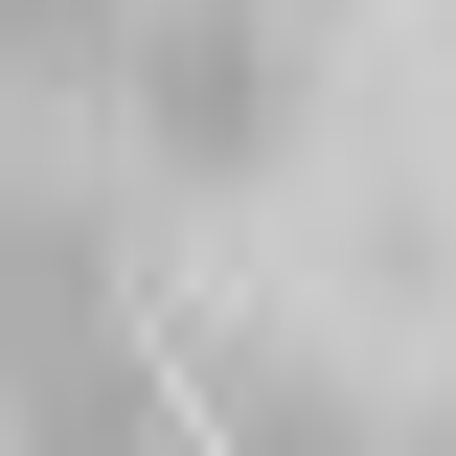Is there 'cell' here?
Wrapping results in <instances>:
<instances>
[{
	"instance_id": "6da1fadb",
	"label": "cell",
	"mask_w": 456,
	"mask_h": 456,
	"mask_svg": "<svg viewBox=\"0 0 456 456\" xmlns=\"http://www.w3.org/2000/svg\"><path fill=\"white\" fill-rule=\"evenodd\" d=\"M114 92H137L160 183H251L274 114H297V46L251 23V0H137V23H114Z\"/></svg>"
},
{
	"instance_id": "7a4b0ae2",
	"label": "cell",
	"mask_w": 456,
	"mask_h": 456,
	"mask_svg": "<svg viewBox=\"0 0 456 456\" xmlns=\"http://www.w3.org/2000/svg\"><path fill=\"white\" fill-rule=\"evenodd\" d=\"M160 411H183L206 456H365V388H342L320 342H274V320H206V342L160 365Z\"/></svg>"
},
{
	"instance_id": "3957f363",
	"label": "cell",
	"mask_w": 456,
	"mask_h": 456,
	"mask_svg": "<svg viewBox=\"0 0 456 456\" xmlns=\"http://www.w3.org/2000/svg\"><path fill=\"white\" fill-rule=\"evenodd\" d=\"M0 456H183L160 342H137V320H92V342H46V365H0Z\"/></svg>"
},
{
	"instance_id": "277c9868",
	"label": "cell",
	"mask_w": 456,
	"mask_h": 456,
	"mask_svg": "<svg viewBox=\"0 0 456 456\" xmlns=\"http://www.w3.org/2000/svg\"><path fill=\"white\" fill-rule=\"evenodd\" d=\"M92 320H114V206L0 160V365H46V342H92Z\"/></svg>"
},
{
	"instance_id": "5b68a950",
	"label": "cell",
	"mask_w": 456,
	"mask_h": 456,
	"mask_svg": "<svg viewBox=\"0 0 456 456\" xmlns=\"http://www.w3.org/2000/svg\"><path fill=\"white\" fill-rule=\"evenodd\" d=\"M114 23H137V0H0V114H46V92H114Z\"/></svg>"
},
{
	"instance_id": "8992f818",
	"label": "cell",
	"mask_w": 456,
	"mask_h": 456,
	"mask_svg": "<svg viewBox=\"0 0 456 456\" xmlns=\"http://www.w3.org/2000/svg\"><path fill=\"white\" fill-rule=\"evenodd\" d=\"M251 23H274V46H297V23H342V0H251Z\"/></svg>"
}]
</instances>
